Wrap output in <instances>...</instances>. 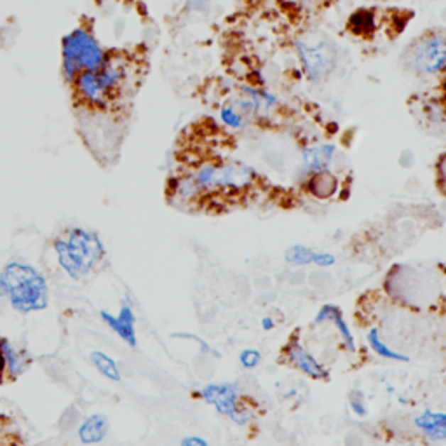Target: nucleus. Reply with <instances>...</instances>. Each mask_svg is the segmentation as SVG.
<instances>
[{"label": "nucleus", "mask_w": 446, "mask_h": 446, "mask_svg": "<svg viewBox=\"0 0 446 446\" xmlns=\"http://www.w3.org/2000/svg\"><path fill=\"white\" fill-rule=\"evenodd\" d=\"M53 249L60 267L74 281L86 279L107 255L99 234L84 227H72L61 232L53 241Z\"/></svg>", "instance_id": "f257e3e1"}, {"label": "nucleus", "mask_w": 446, "mask_h": 446, "mask_svg": "<svg viewBox=\"0 0 446 446\" xmlns=\"http://www.w3.org/2000/svg\"><path fill=\"white\" fill-rule=\"evenodd\" d=\"M6 298L18 314L45 310L49 305V284L45 276L25 260H11L0 271Z\"/></svg>", "instance_id": "f03ea898"}, {"label": "nucleus", "mask_w": 446, "mask_h": 446, "mask_svg": "<svg viewBox=\"0 0 446 446\" xmlns=\"http://www.w3.org/2000/svg\"><path fill=\"white\" fill-rule=\"evenodd\" d=\"M255 171L241 163H211L195 169L178 182L173 190L183 201L197 197L201 192H241L253 183Z\"/></svg>", "instance_id": "7ed1b4c3"}, {"label": "nucleus", "mask_w": 446, "mask_h": 446, "mask_svg": "<svg viewBox=\"0 0 446 446\" xmlns=\"http://www.w3.org/2000/svg\"><path fill=\"white\" fill-rule=\"evenodd\" d=\"M128 61L124 58H114L98 70L82 72L72 82L77 98L91 109H107L124 93L129 79Z\"/></svg>", "instance_id": "20e7f679"}, {"label": "nucleus", "mask_w": 446, "mask_h": 446, "mask_svg": "<svg viewBox=\"0 0 446 446\" xmlns=\"http://www.w3.org/2000/svg\"><path fill=\"white\" fill-rule=\"evenodd\" d=\"M110 55L86 26L72 30L61 42V63L67 82H74L82 72L98 70L109 61Z\"/></svg>", "instance_id": "39448f33"}, {"label": "nucleus", "mask_w": 446, "mask_h": 446, "mask_svg": "<svg viewBox=\"0 0 446 446\" xmlns=\"http://www.w3.org/2000/svg\"><path fill=\"white\" fill-rule=\"evenodd\" d=\"M445 37L441 33H430L415 40L406 49L405 61L417 75H437L445 70Z\"/></svg>", "instance_id": "423d86ee"}, {"label": "nucleus", "mask_w": 446, "mask_h": 446, "mask_svg": "<svg viewBox=\"0 0 446 446\" xmlns=\"http://www.w3.org/2000/svg\"><path fill=\"white\" fill-rule=\"evenodd\" d=\"M297 51L302 60L303 70L314 82L322 80L334 70L337 55H334L333 45L317 33L298 38Z\"/></svg>", "instance_id": "0eeeda50"}, {"label": "nucleus", "mask_w": 446, "mask_h": 446, "mask_svg": "<svg viewBox=\"0 0 446 446\" xmlns=\"http://www.w3.org/2000/svg\"><path fill=\"white\" fill-rule=\"evenodd\" d=\"M99 317L114 333H117L129 347H136L138 345V333H136V314H134L133 303H131L129 297L124 298L121 303V310L117 316L102 310Z\"/></svg>", "instance_id": "6e6552de"}, {"label": "nucleus", "mask_w": 446, "mask_h": 446, "mask_svg": "<svg viewBox=\"0 0 446 446\" xmlns=\"http://www.w3.org/2000/svg\"><path fill=\"white\" fill-rule=\"evenodd\" d=\"M201 398L225 417H232L239 408L241 389L234 384H207L201 389Z\"/></svg>", "instance_id": "1a4fd4ad"}, {"label": "nucleus", "mask_w": 446, "mask_h": 446, "mask_svg": "<svg viewBox=\"0 0 446 446\" xmlns=\"http://www.w3.org/2000/svg\"><path fill=\"white\" fill-rule=\"evenodd\" d=\"M288 361H290L291 366L297 368L298 371L305 373L307 376L314 380H330V370L322 366L321 363L312 356L310 352H307L298 342L291 340L290 344L284 349Z\"/></svg>", "instance_id": "9d476101"}, {"label": "nucleus", "mask_w": 446, "mask_h": 446, "mask_svg": "<svg viewBox=\"0 0 446 446\" xmlns=\"http://www.w3.org/2000/svg\"><path fill=\"white\" fill-rule=\"evenodd\" d=\"M288 263L291 265H317V267H332L334 265V255L332 253H319L312 248H307L305 244H293L286 249L284 255Z\"/></svg>", "instance_id": "9b49d317"}, {"label": "nucleus", "mask_w": 446, "mask_h": 446, "mask_svg": "<svg viewBox=\"0 0 446 446\" xmlns=\"http://www.w3.org/2000/svg\"><path fill=\"white\" fill-rule=\"evenodd\" d=\"M4 351V359H6L7 382H14L19 376H23L30 368V357L25 352L19 351L16 345L7 338H0Z\"/></svg>", "instance_id": "f8f14e48"}, {"label": "nucleus", "mask_w": 446, "mask_h": 446, "mask_svg": "<svg viewBox=\"0 0 446 446\" xmlns=\"http://www.w3.org/2000/svg\"><path fill=\"white\" fill-rule=\"evenodd\" d=\"M413 424L429 440L443 441L446 437V417L443 411H422L413 418Z\"/></svg>", "instance_id": "ddd939ff"}, {"label": "nucleus", "mask_w": 446, "mask_h": 446, "mask_svg": "<svg viewBox=\"0 0 446 446\" xmlns=\"http://www.w3.org/2000/svg\"><path fill=\"white\" fill-rule=\"evenodd\" d=\"M109 434V418L103 413H93L79 425L77 436L82 445H98Z\"/></svg>", "instance_id": "4468645a"}, {"label": "nucleus", "mask_w": 446, "mask_h": 446, "mask_svg": "<svg viewBox=\"0 0 446 446\" xmlns=\"http://www.w3.org/2000/svg\"><path fill=\"white\" fill-rule=\"evenodd\" d=\"M334 152H337L334 145H319V147H310L303 150V166L310 173L328 171L330 164H332L334 157Z\"/></svg>", "instance_id": "2eb2a0df"}, {"label": "nucleus", "mask_w": 446, "mask_h": 446, "mask_svg": "<svg viewBox=\"0 0 446 446\" xmlns=\"http://www.w3.org/2000/svg\"><path fill=\"white\" fill-rule=\"evenodd\" d=\"M366 340H368V344H370L371 351L375 352L376 356L384 357V359L399 361V363H406V361H410L408 356H403V354L392 351L389 345H387L386 342L382 340V337H380L379 328H371L370 332H368V334H366Z\"/></svg>", "instance_id": "dca6fc26"}, {"label": "nucleus", "mask_w": 446, "mask_h": 446, "mask_svg": "<svg viewBox=\"0 0 446 446\" xmlns=\"http://www.w3.org/2000/svg\"><path fill=\"white\" fill-rule=\"evenodd\" d=\"M309 190L310 194L316 195L317 199H328L332 197L334 190H337V180H334V176L330 175L328 171L314 173V176L309 182Z\"/></svg>", "instance_id": "f3484780"}, {"label": "nucleus", "mask_w": 446, "mask_h": 446, "mask_svg": "<svg viewBox=\"0 0 446 446\" xmlns=\"http://www.w3.org/2000/svg\"><path fill=\"white\" fill-rule=\"evenodd\" d=\"M91 363L94 364V368L98 370V373H102L105 379L111 380V382H121L122 375L121 370H119L117 363L103 351H94L91 352Z\"/></svg>", "instance_id": "a211bd4d"}, {"label": "nucleus", "mask_w": 446, "mask_h": 446, "mask_svg": "<svg viewBox=\"0 0 446 446\" xmlns=\"http://www.w3.org/2000/svg\"><path fill=\"white\" fill-rule=\"evenodd\" d=\"M218 115H220V121L223 122V124L230 129L241 131L248 126V121H246L244 115H242L237 109H234L232 105H229V103H225V105L222 107L220 111H218Z\"/></svg>", "instance_id": "6ab92c4d"}, {"label": "nucleus", "mask_w": 446, "mask_h": 446, "mask_svg": "<svg viewBox=\"0 0 446 446\" xmlns=\"http://www.w3.org/2000/svg\"><path fill=\"white\" fill-rule=\"evenodd\" d=\"M330 322H333L334 328H337L338 334H340V337H342V340H344V344L347 345L349 351H351V352H356V344H354V337H352L351 330H349L347 322H345L344 314H342V310H340V309L334 310V314H333L332 321H330Z\"/></svg>", "instance_id": "aec40b11"}, {"label": "nucleus", "mask_w": 446, "mask_h": 446, "mask_svg": "<svg viewBox=\"0 0 446 446\" xmlns=\"http://www.w3.org/2000/svg\"><path fill=\"white\" fill-rule=\"evenodd\" d=\"M239 361L246 370H253V368H256L260 364L261 354L260 351H256V349H244V351L241 352Z\"/></svg>", "instance_id": "412c9836"}, {"label": "nucleus", "mask_w": 446, "mask_h": 446, "mask_svg": "<svg viewBox=\"0 0 446 446\" xmlns=\"http://www.w3.org/2000/svg\"><path fill=\"white\" fill-rule=\"evenodd\" d=\"M349 406L357 417H366L368 410L366 405H364V399H363V392L361 391H352L351 392V398H349Z\"/></svg>", "instance_id": "4be33fe9"}, {"label": "nucleus", "mask_w": 446, "mask_h": 446, "mask_svg": "<svg viewBox=\"0 0 446 446\" xmlns=\"http://www.w3.org/2000/svg\"><path fill=\"white\" fill-rule=\"evenodd\" d=\"M251 418H253L251 411L244 410V408H237L236 413L230 417V420H232L234 424H237V425H248L249 422H251Z\"/></svg>", "instance_id": "5701e85b"}, {"label": "nucleus", "mask_w": 446, "mask_h": 446, "mask_svg": "<svg viewBox=\"0 0 446 446\" xmlns=\"http://www.w3.org/2000/svg\"><path fill=\"white\" fill-rule=\"evenodd\" d=\"M7 418H4V422H0V446H16L11 443V433H9V425H7Z\"/></svg>", "instance_id": "b1692460"}, {"label": "nucleus", "mask_w": 446, "mask_h": 446, "mask_svg": "<svg viewBox=\"0 0 446 446\" xmlns=\"http://www.w3.org/2000/svg\"><path fill=\"white\" fill-rule=\"evenodd\" d=\"M182 446H211V445L201 436H187L182 440Z\"/></svg>", "instance_id": "393cba45"}, {"label": "nucleus", "mask_w": 446, "mask_h": 446, "mask_svg": "<svg viewBox=\"0 0 446 446\" xmlns=\"http://www.w3.org/2000/svg\"><path fill=\"white\" fill-rule=\"evenodd\" d=\"M4 382H7V371H6V359H4L2 344H0V386H2Z\"/></svg>", "instance_id": "a878e982"}, {"label": "nucleus", "mask_w": 446, "mask_h": 446, "mask_svg": "<svg viewBox=\"0 0 446 446\" xmlns=\"http://www.w3.org/2000/svg\"><path fill=\"white\" fill-rule=\"evenodd\" d=\"M261 326H263V330L265 332H271V330H274V326H276V322H274V319L272 317H263L261 319Z\"/></svg>", "instance_id": "bb28decb"}, {"label": "nucleus", "mask_w": 446, "mask_h": 446, "mask_svg": "<svg viewBox=\"0 0 446 446\" xmlns=\"http://www.w3.org/2000/svg\"><path fill=\"white\" fill-rule=\"evenodd\" d=\"M0 298H6V288H4L2 279H0Z\"/></svg>", "instance_id": "cd10ccee"}]
</instances>
